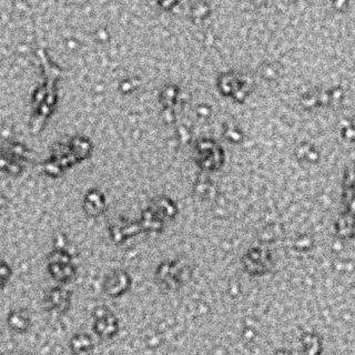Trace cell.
<instances>
[{"instance_id": "9", "label": "cell", "mask_w": 355, "mask_h": 355, "mask_svg": "<svg viewBox=\"0 0 355 355\" xmlns=\"http://www.w3.org/2000/svg\"><path fill=\"white\" fill-rule=\"evenodd\" d=\"M69 348L74 355H85L93 352L94 342L87 333H77L70 338Z\"/></svg>"}, {"instance_id": "16", "label": "cell", "mask_w": 355, "mask_h": 355, "mask_svg": "<svg viewBox=\"0 0 355 355\" xmlns=\"http://www.w3.org/2000/svg\"><path fill=\"white\" fill-rule=\"evenodd\" d=\"M11 151H13V153L16 155H26L27 154L26 149L23 148V146L20 145V143H14V145L11 146Z\"/></svg>"}, {"instance_id": "30", "label": "cell", "mask_w": 355, "mask_h": 355, "mask_svg": "<svg viewBox=\"0 0 355 355\" xmlns=\"http://www.w3.org/2000/svg\"><path fill=\"white\" fill-rule=\"evenodd\" d=\"M20 355H35V354H33V353H22Z\"/></svg>"}, {"instance_id": "14", "label": "cell", "mask_w": 355, "mask_h": 355, "mask_svg": "<svg viewBox=\"0 0 355 355\" xmlns=\"http://www.w3.org/2000/svg\"><path fill=\"white\" fill-rule=\"evenodd\" d=\"M2 170H7L8 173L10 174H19L21 172L22 170V166L20 165V162L16 161V160H9L8 158V162L5 167H2Z\"/></svg>"}, {"instance_id": "23", "label": "cell", "mask_w": 355, "mask_h": 355, "mask_svg": "<svg viewBox=\"0 0 355 355\" xmlns=\"http://www.w3.org/2000/svg\"><path fill=\"white\" fill-rule=\"evenodd\" d=\"M79 149L83 150V151H87V152H89V150H90V142L87 141V140H83L82 143H81V146L79 147Z\"/></svg>"}, {"instance_id": "8", "label": "cell", "mask_w": 355, "mask_h": 355, "mask_svg": "<svg viewBox=\"0 0 355 355\" xmlns=\"http://www.w3.org/2000/svg\"><path fill=\"white\" fill-rule=\"evenodd\" d=\"M83 209L90 215H99L106 209V200L103 194L97 189H91L87 192Z\"/></svg>"}, {"instance_id": "12", "label": "cell", "mask_w": 355, "mask_h": 355, "mask_svg": "<svg viewBox=\"0 0 355 355\" xmlns=\"http://www.w3.org/2000/svg\"><path fill=\"white\" fill-rule=\"evenodd\" d=\"M47 264H70L74 263L73 254L69 251L63 250L62 248H58L51 251L47 258Z\"/></svg>"}, {"instance_id": "29", "label": "cell", "mask_w": 355, "mask_h": 355, "mask_svg": "<svg viewBox=\"0 0 355 355\" xmlns=\"http://www.w3.org/2000/svg\"><path fill=\"white\" fill-rule=\"evenodd\" d=\"M275 355H291V354L288 352V351L282 350V351H279V352L277 354H275Z\"/></svg>"}, {"instance_id": "3", "label": "cell", "mask_w": 355, "mask_h": 355, "mask_svg": "<svg viewBox=\"0 0 355 355\" xmlns=\"http://www.w3.org/2000/svg\"><path fill=\"white\" fill-rule=\"evenodd\" d=\"M243 270L252 277H263L273 269V260L268 251L251 249L242 258Z\"/></svg>"}, {"instance_id": "11", "label": "cell", "mask_w": 355, "mask_h": 355, "mask_svg": "<svg viewBox=\"0 0 355 355\" xmlns=\"http://www.w3.org/2000/svg\"><path fill=\"white\" fill-rule=\"evenodd\" d=\"M150 208L152 209L154 212L162 219V220H165L166 218H174V215L177 214L178 211L177 206H175L172 200H170L169 198L166 197H159L155 199Z\"/></svg>"}, {"instance_id": "19", "label": "cell", "mask_w": 355, "mask_h": 355, "mask_svg": "<svg viewBox=\"0 0 355 355\" xmlns=\"http://www.w3.org/2000/svg\"><path fill=\"white\" fill-rule=\"evenodd\" d=\"M82 139L79 138V137H75L71 139V147H73V149H75V148H79L81 146L82 143Z\"/></svg>"}, {"instance_id": "18", "label": "cell", "mask_w": 355, "mask_h": 355, "mask_svg": "<svg viewBox=\"0 0 355 355\" xmlns=\"http://www.w3.org/2000/svg\"><path fill=\"white\" fill-rule=\"evenodd\" d=\"M120 88H121V89H122L123 91H130L131 89H133V87H132V85H131L130 80H125V81H122V82L120 83Z\"/></svg>"}, {"instance_id": "22", "label": "cell", "mask_w": 355, "mask_h": 355, "mask_svg": "<svg viewBox=\"0 0 355 355\" xmlns=\"http://www.w3.org/2000/svg\"><path fill=\"white\" fill-rule=\"evenodd\" d=\"M198 112L200 113L201 115H208L209 112H210V110L206 106H199L198 107Z\"/></svg>"}, {"instance_id": "2", "label": "cell", "mask_w": 355, "mask_h": 355, "mask_svg": "<svg viewBox=\"0 0 355 355\" xmlns=\"http://www.w3.org/2000/svg\"><path fill=\"white\" fill-rule=\"evenodd\" d=\"M119 320L106 306H98L93 311V330L102 340H111L119 333Z\"/></svg>"}, {"instance_id": "13", "label": "cell", "mask_w": 355, "mask_h": 355, "mask_svg": "<svg viewBox=\"0 0 355 355\" xmlns=\"http://www.w3.org/2000/svg\"><path fill=\"white\" fill-rule=\"evenodd\" d=\"M11 277H13V269L6 261L2 260L1 264H0V280H1L2 289L10 282Z\"/></svg>"}, {"instance_id": "20", "label": "cell", "mask_w": 355, "mask_h": 355, "mask_svg": "<svg viewBox=\"0 0 355 355\" xmlns=\"http://www.w3.org/2000/svg\"><path fill=\"white\" fill-rule=\"evenodd\" d=\"M49 112H50V106L46 102L42 103V105L40 106V114L45 117V115L49 114Z\"/></svg>"}, {"instance_id": "25", "label": "cell", "mask_w": 355, "mask_h": 355, "mask_svg": "<svg viewBox=\"0 0 355 355\" xmlns=\"http://www.w3.org/2000/svg\"><path fill=\"white\" fill-rule=\"evenodd\" d=\"M55 102V95L54 93H48L46 95V103H48V105H53V103Z\"/></svg>"}, {"instance_id": "17", "label": "cell", "mask_w": 355, "mask_h": 355, "mask_svg": "<svg viewBox=\"0 0 355 355\" xmlns=\"http://www.w3.org/2000/svg\"><path fill=\"white\" fill-rule=\"evenodd\" d=\"M46 95H47L46 94V88H40V89H38L35 93L36 101L40 102L43 98H46Z\"/></svg>"}, {"instance_id": "21", "label": "cell", "mask_w": 355, "mask_h": 355, "mask_svg": "<svg viewBox=\"0 0 355 355\" xmlns=\"http://www.w3.org/2000/svg\"><path fill=\"white\" fill-rule=\"evenodd\" d=\"M179 132H180V138H181L182 141H187V140H188L189 133H188V131H187L186 128L180 127V129H179Z\"/></svg>"}, {"instance_id": "7", "label": "cell", "mask_w": 355, "mask_h": 355, "mask_svg": "<svg viewBox=\"0 0 355 355\" xmlns=\"http://www.w3.org/2000/svg\"><path fill=\"white\" fill-rule=\"evenodd\" d=\"M47 271L50 278L59 284H68L77 278V266L70 264H47Z\"/></svg>"}, {"instance_id": "4", "label": "cell", "mask_w": 355, "mask_h": 355, "mask_svg": "<svg viewBox=\"0 0 355 355\" xmlns=\"http://www.w3.org/2000/svg\"><path fill=\"white\" fill-rule=\"evenodd\" d=\"M132 278L123 269H114L108 273L102 283L105 294L111 299H119L127 294L132 288Z\"/></svg>"}, {"instance_id": "26", "label": "cell", "mask_w": 355, "mask_h": 355, "mask_svg": "<svg viewBox=\"0 0 355 355\" xmlns=\"http://www.w3.org/2000/svg\"><path fill=\"white\" fill-rule=\"evenodd\" d=\"M165 118H166L167 121H171V120H172V112H171L170 110L167 109L165 111Z\"/></svg>"}, {"instance_id": "6", "label": "cell", "mask_w": 355, "mask_h": 355, "mask_svg": "<svg viewBox=\"0 0 355 355\" xmlns=\"http://www.w3.org/2000/svg\"><path fill=\"white\" fill-rule=\"evenodd\" d=\"M7 324L13 332L23 334L31 328V318L26 309H16L10 311L7 317Z\"/></svg>"}, {"instance_id": "24", "label": "cell", "mask_w": 355, "mask_h": 355, "mask_svg": "<svg viewBox=\"0 0 355 355\" xmlns=\"http://www.w3.org/2000/svg\"><path fill=\"white\" fill-rule=\"evenodd\" d=\"M98 38H100L101 40H107L108 38V33L105 29H100L98 31Z\"/></svg>"}, {"instance_id": "10", "label": "cell", "mask_w": 355, "mask_h": 355, "mask_svg": "<svg viewBox=\"0 0 355 355\" xmlns=\"http://www.w3.org/2000/svg\"><path fill=\"white\" fill-rule=\"evenodd\" d=\"M141 231L159 232L163 228V220L151 208H148L141 214V220L139 222Z\"/></svg>"}, {"instance_id": "27", "label": "cell", "mask_w": 355, "mask_h": 355, "mask_svg": "<svg viewBox=\"0 0 355 355\" xmlns=\"http://www.w3.org/2000/svg\"><path fill=\"white\" fill-rule=\"evenodd\" d=\"M68 43V48H70V49H75V47H77V43H75L74 40H69L67 42Z\"/></svg>"}, {"instance_id": "15", "label": "cell", "mask_w": 355, "mask_h": 355, "mask_svg": "<svg viewBox=\"0 0 355 355\" xmlns=\"http://www.w3.org/2000/svg\"><path fill=\"white\" fill-rule=\"evenodd\" d=\"M43 168H45V171L50 175H53V177H56V175H59L61 173L62 171V168L58 165L57 162H56L55 160L54 161H47L45 163V166H43Z\"/></svg>"}, {"instance_id": "5", "label": "cell", "mask_w": 355, "mask_h": 355, "mask_svg": "<svg viewBox=\"0 0 355 355\" xmlns=\"http://www.w3.org/2000/svg\"><path fill=\"white\" fill-rule=\"evenodd\" d=\"M73 300V292L63 285L50 286L43 294V303L49 312L65 314L69 311Z\"/></svg>"}, {"instance_id": "1", "label": "cell", "mask_w": 355, "mask_h": 355, "mask_svg": "<svg viewBox=\"0 0 355 355\" xmlns=\"http://www.w3.org/2000/svg\"><path fill=\"white\" fill-rule=\"evenodd\" d=\"M192 268L182 259L166 260L157 266L154 272L155 283L168 291H178L192 279Z\"/></svg>"}, {"instance_id": "28", "label": "cell", "mask_w": 355, "mask_h": 355, "mask_svg": "<svg viewBox=\"0 0 355 355\" xmlns=\"http://www.w3.org/2000/svg\"><path fill=\"white\" fill-rule=\"evenodd\" d=\"M130 82H131V85H132V87H133V88H135V87H138V86H139V79H137V78L130 79Z\"/></svg>"}]
</instances>
